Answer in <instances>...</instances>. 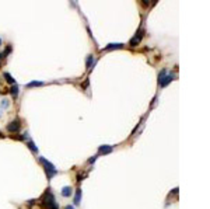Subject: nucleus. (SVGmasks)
Returning a JSON list of instances; mask_svg holds the SVG:
<instances>
[{
	"label": "nucleus",
	"instance_id": "nucleus-7",
	"mask_svg": "<svg viewBox=\"0 0 210 209\" xmlns=\"http://www.w3.org/2000/svg\"><path fill=\"white\" fill-rule=\"evenodd\" d=\"M112 150L113 146H111V145H101L98 148V154H109V153H112Z\"/></svg>",
	"mask_w": 210,
	"mask_h": 209
},
{
	"label": "nucleus",
	"instance_id": "nucleus-5",
	"mask_svg": "<svg viewBox=\"0 0 210 209\" xmlns=\"http://www.w3.org/2000/svg\"><path fill=\"white\" fill-rule=\"evenodd\" d=\"M21 123L18 119H14V121H11V122L7 123V131L8 132H18V129H20Z\"/></svg>",
	"mask_w": 210,
	"mask_h": 209
},
{
	"label": "nucleus",
	"instance_id": "nucleus-19",
	"mask_svg": "<svg viewBox=\"0 0 210 209\" xmlns=\"http://www.w3.org/2000/svg\"><path fill=\"white\" fill-rule=\"evenodd\" d=\"M0 115H2V112H0Z\"/></svg>",
	"mask_w": 210,
	"mask_h": 209
},
{
	"label": "nucleus",
	"instance_id": "nucleus-6",
	"mask_svg": "<svg viewBox=\"0 0 210 209\" xmlns=\"http://www.w3.org/2000/svg\"><path fill=\"white\" fill-rule=\"evenodd\" d=\"M141 38H143V31H141V28H139V31L136 33V35H134L132 39H130V45L132 46H136L137 44H140V41H141Z\"/></svg>",
	"mask_w": 210,
	"mask_h": 209
},
{
	"label": "nucleus",
	"instance_id": "nucleus-9",
	"mask_svg": "<svg viewBox=\"0 0 210 209\" xmlns=\"http://www.w3.org/2000/svg\"><path fill=\"white\" fill-rule=\"evenodd\" d=\"M94 63H95V56L91 55V53L87 55V59H85V67L90 70L91 69V66H94Z\"/></svg>",
	"mask_w": 210,
	"mask_h": 209
},
{
	"label": "nucleus",
	"instance_id": "nucleus-3",
	"mask_svg": "<svg viewBox=\"0 0 210 209\" xmlns=\"http://www.w3.org/2000/svg\"><path fill=\"white\" fill-rule=\"evenodd\" d=\"M174 77H175L174 73H168L167 69H162L161 72L158 73V84H160L161 89H164V87H167L172 80H174Z\"/></svg>",
	"mask_w": 210,
	"mask_h": 209
},
{
	"label": "nucleus",
	"instance_id": "nucleus-11",
	"mask_svg": "<svg viewBox=\"0 0 210 209\" xmlns=\"http://www.w3.org/2000/svg\"><path fill=\"white\" fill-rule=\"evenodd\" d=\"M81 202V189H76V194H74V205H80Z\"/></svg>",
	"mask_w": 210,
	"mask_h": 209
},
{
	"label": "nucleus",
	"instance_id": "nucleus-16",
	"mask_svg": "<svg viewBox=\"0 0 210 209\" xmlns=\"http://www.w3.org/2000/svg\"><path fill=\"white\" fill-rule=\"evenodd\" d=\"M97 157H98V154H95V156H93V157H91V159L88 160V163H90V164H91V163H94V161L97 160Z\"/></svg>",
	"mask_w": 210,
	"mask_h": 209
},
{
	"label": "nucleus",
	"instance_id": "nucleus-4",
	"mask_svg": "<svg viewBox=\"0 0 210 209\" xmlns=\"http://www.w3.org/2000/svg\"><path fill=\"white\" fill-rule=\"evenodd\" d=\"M24 139H27V146H28V149L31 150L32 153H38V148L35 146V143H34V140L31 139L28 136V132H25L24 133Z\"/></svg>",
	"mask_w": 210,
	"mask_h": 209
},
{
	"label": "nucleus",
	"instance_id": "nucleus-10",
	"mask_svg": "<svg viewBox=\"0 0 210 209\" xmlns=\"http://www.w3.org/2000/svg\"><path fill=\"white\" fill-rule=\"evenodd\" d=\"M72 194H73V189H72V187H69V185H66V187L62 188V197L70 198L72 197Z\"/></svg>",
	"mask_w": 210,
	"mask_h": 209
},
{
	"label": "nucleus",
	"instance_id": "nucleus-8",
	"mask_svg": "<svg viewBox=\"0 0 210 209\" xmlns=\"http://www.w3.org/2000/svg\"><path fill=\"white\" fill-rule=\"evenodd\" d=\"M121 48H123V44H121V42H115V44H108V45L105 46L102 51H112V49H121Z\"/></svg>",
	"mask_w": 210,
	"mask_h": 209
},
{
	"label": "nucleus",
	"instance_id": "nucleus-1",
	"mask_svg": "<svg viewBox=\"0 0 210 209\" xmlns=\"http://www.w3.org/2000/svg\"><path fill=\"white\" fill-rule=\"evenodd\" d=\"M41 206L44 209H59V205H57L56 199H55V195H53L52 189L48 188L45 191V194L41 198Z\"/></svg>",
	"mask_w": 210,
	"mask_h": 209
},
{
	"label": "nucleus",
	"instance_id": "nucleus-15",
	"mask_svg": "<svg viewBox=\"0 0 210 209\" xmlns=\"http://www.w3.org/2000/svg\"><path fill=\"white\" fill-rule=\"evenodd\" d=\"M8 105H10V103H8V100H3V101L0 103V107H2V108H7Z\"/></svg>",
	"mask_w": 210,
	"mask_h": 209
},
{
	"label": "nucleus",
	"instance_id": "nucleus-2",
	"mask_svg": "<svg viewBox=\"0 0 210 209\" xmlns=\"http://www.w3.org/2000/svg\"><path fill=\"white\" fill-rule=\"evenodd\" d=\"M38 161H39L42 166H44V168H45V173H46V177H48V180H52L53 177L56 176L57 174V168L53 166L49 160H46L45 157H38Z\"/></svg>",
	"mask_w": 210,
	"mask_h": 209
},
{
	"label": "nucleus",
	"instance_id": "nucleus-18",
	"mask_svg": "<svg viewBox=\"0 0 210 209\" xmlns=\"http://www.w3.org/2000/svg\"><path fill=\"white\" fill-rule=\"evenodd\" d=\"M0 45H2V39H0Z\"/></svg>",
	"mask_w": 210,
	"mask_h": 209
},
{
	"label": "nucleus",
	"instance_id": "nucleus-14",
	"mask_svg": "<svg viewBox=\"0 0 210 209\" xmlns=\"http://www.w3.org/2000/svg\"><path fill=\"white\" fill-rule=\"evenodd\" d=\"M10 93H11V95L14 97V98H17V97H18V86H17V83L11 86V89H10Z\"/></svg>",
	"mask_w": 210,
	"mask_h": 209
},
{
	"label": "nucleus",
	"instance_id": "nucleus-13",
	"mask_svg": "<svg viewBox=\"0 0 210 209\" xmlns=\"http://www.w3.org/2000/svg\"><path fill=\"white\" fill-rule=\"evenodd\" d=\"M3 76H4V77H6V80H7V82L10 83L11 86H13V84H16V79L13 77V76H11V74H10V73H8V72H4V73H3Z\"/></svg>",
	"mask_w": 210,
	"mask_h": 209
},
{
	"label": "nucleus",
	"instance_id": "nucleus-17",
	"mask_svg": "<svg viewBox=\"0 0 210 209\" xmlns=\"http://www.w3.org/2000/svg\"><path fill=\"white\" fill-rule=\"evenodd\" d=\"M65 209H74V206H72V205H67Z\"/></svg>",
	"mask_w": 210,
	"mask_h": 209
},
{
	"label": "nucleus",
	"instance_id": "nucleus-12",
	"mask_svg": "<svg viewBox=\"0 0 210 209\" xmlns=\"http://www.w3.org/2000/svg\"><path fill=\"white\" fill-rule=\"evenodd\" d=\"M45 83L44 82H36V80H34V82H29L28 84H27V89H32V87H41V86H44Z\"/></svg>",
	"mask_w": 210,
	"mask_h": 209
}]
</instances>
